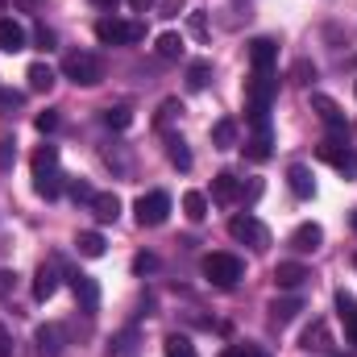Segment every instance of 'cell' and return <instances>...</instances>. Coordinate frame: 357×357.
Listing matches in <instances>:
<instances>
[{
  "label": "cell",
  "mask_w": 357,
  "mask_h": 357,
  "mask_svg": "<svg viewBox=\"0 0 357 357\" xmlns=\"http://www.w3.org/2000/svg\"><path fill=\"white\" fill-rule=\"evenodd\" d=\"M17 8H25V13H42L46 8V0H13Z\"/></svg>",
  "instance_id": "f6af8a7d"
},
{
  "label": "cell",
  "mask_w": 357,
  "mask_h": 357,
  "mask_svg": "<svg viewBox=\"0 0 357 357\" xmlns=\"http://www.w3.org/2000/svg\"><path fill=\"white\" fill-rule=\"evenodd\" d=\"M46 175H59V150L54 146H42L33 154V178H46Z\"/></svg>",
  "instance_id": "603a6c76"
},
{
  "label": "cell",
  "mask_w": 357,
  "mask_h": 357,
  "mask_svg": "<svg viewBox=\"0 0 357 357\" xmlns=\"http://www.w3.org/2000/svg\"><path fill=\"white\" fill-rule=\"evenodd\" d=\"M33 191H38L42 199H54V195L63 191V175H46V178H33Z\"/></svg>",
  "instance_id": "1f68e13d"
},
{
  "label": "cell",
  "mask_w": 357,
  "mask_h": 357,
  "mask_svg": "<svg viewBox=\"0 0 357 357\" xmlns=\"http://www.w3.org/2000/svg\"><path fill=\"white\" fill-rule=\"evenodd\" d=\"M229 237H233V241H241V245H250V250H266V245H270L266 225H262L258 216H250V212H237V216L229 220Z\"/></svg>",
  "instance_id": "5b68a950"
},
{
  "label": "cell",
  "mask_w": 357,
  "mask_h": 357,
  "mask_svg": "<svg viewBox=\"0 0 357 357\" xmlns=\"http://www.w3.org/2000/svg\"><path fill=\"white\" fill-rule=\"evenodd\" d=\"M270 154V129H254V137H250V146H245V158H254V162H266Z\"/></svg>",
  "instance_id": "d4e9b609"
},
{
  "label": "cell",
  "mask_w": 357,
  "mask_h": 357,
  "mask_svg": "<svg viewBox=\"0 0 357 357\" xmlns=\"http://www.w3.org/2000/svg\"><path fill=\"white\" fill-rule=\"evenodd\" d=\"M13 162V146L8 142H0V167H8Z\"/></svg>",
  "instance_id": "7dc6e473"
},
{
  "label": "cell",
  "mask_w": 357,
  "mask_h": 357,
  "mask_svg": "<svg viewBox=\"0 0 357 357\" xmlns=\"http://www.w3.org/2000/svg\"><path fill=\"white\" fill-rule=\"evenodd\" d=\"M96 38H100L104 46H129V42H142V38H146V25H142V21L104 17V21H96Z\"/></svg>",
  "instance_id": "277c9868"
},
{
  "label": "cell",
  "mask_w": 357,
  "mask_h": 357,
  "mask_svg": "<svg viewBox=\"0 0 357 357\" xmlns=\"http://www.w3.org/2000/svg\"><path fill=\"white\" fill-rule=\"evenodd\" d=\"M316 158L328 162L337 175L357 178V150L354 146H345V137H328V142H320V146H316Z\"/></svg>",
  "instance_id": "3957f363"
},
{
  "label": "cell",
  "mask_w": 357,
  "mask_h": 357,
  "mask_svg": "<svg viewBox=\"0 0 357 357\" xmlns=\"http://www.w3.org/2000/svg\"><path fill=\"white\" fill-rule=\"evenodd\" d=\"M33 125H38L42 133H54V129H59V112H38V116H33Z\"/></svg>",
  "instance_id": "f35d334b"
},
{
  "label": "cell",
  "mask_w": 357,
  "mask_h": 357,
  "mask_svg": "<svg viewBox=\"0 0 357 357\" xmlns=\"http://www.w3.org/2000/svg\"><path fill=\"white\" fill-rule=\"evenodd\" d=\"M133 212H137V225H142V229H158V225L171 216V195H167V191H146V195L133 204Z\"/></svg>",
  "instance_id": "8992f818"
},
{
  "label": "cell",
  "mask_w": 357,
  "mask_h": 357,
  "mask_svg": "<svg viewBox=\"0 0 357 357\" xmlns=\"http://www.w3.org/2000/svg\"><path fill=\"white\" fill-rule=\"evenodd\" d=\"M167 158H171V167H178V171H191V150H187L183 137H167Z\"/></svg>",
  "instance_id": "4316f807"
},
{
  "label": "cell",
  "mask_w": 357,
  "mask_h": 357,
  "mask_svg": "<svg viewBox=\"0 0 357 357\" xmlns=\"http://www.w3.org/2000/svg\"><path fill=\"white\" fill-rule=\"evenodd\" d=\"M299 345H303V349H333V337H328V324H324V320H312V324L303 328V337H299Z\"/></svg>",
  "instance_id": "ffe728a7"
},
{
  "label": "cell",
  "mask_w": 357,
  "mask_h": 357,
  "mask_svg": "<svg viewBox=\"0 0 357 357\" xmlns=\"http://www.w3.org/2000/svg\"><path fill=\"white\" fill-rule=\"evenodd\" d=\"M150 4H154V0H129V8H133V13H146Z\"/></svg>",
  "instance_id": "c3c4849f"
},
{
  "label": "cell",
  "mask_w": 357,
  "mask_h": 357,
  "mask_svg": "<svg viewBox=\"0 0 357 357\" xmlns=\"http://www.w3.org/2000/svg\"><path fill=\"white\" fill-rule=\"evenodd\" d=\"M91 4H96V8H116L121 0H91Z\"/></svg>",
  "instance_id": "681fc988"
},
{
  "label": "cell",
  "mask_w": 357,
  "mask_h": 357,
  "mask_svg": "<svg viewBox=\"0 0 357 357\" xmlns=\"http://www.w3.org/2000/svg\"><path fill=\"white\" fill-rule=\"evenodd\" d=\"M237 195H241V183H237V175H233V171H220V175L212 178V199L233 204Z\"/></svg>",
  "instance_id": "ac0fdd59"
},
{
  "label": "cell",
  "mask_w": 357,
  "mask_h": 357,
  "mask_svg": "<svg viewBox=\"0 0 357 357\" xmlns=\"http://www.w3.org/2000/svg\"><path fill=\"white\" fill-rule=\"evenodd\" d=\"M220 357H270V354L262 349V345H229Z\"/></svg>",
  "instance_id": "8d00e7d4"
},
{
  "label": "cell",
  "mask_w": 357,
  "mask_h": 357,
  "mask_svg": "<svg viewBox=\"0 0 357 357\" xmlns=\"http://www.w3.org/2000/svg\"><path fill=\"white\" fill-rule=\"evenodd\" d=\"M187 84H191L195 91H199V88H208V84H212V63H204V59H195V63L187 67Z\"/></svg>",
  "instance_id": "4dcf8cb0"
},
{
  "label": "cell",
  "mask_w": 357,
  "mask_h": 357,
  "mask_svg": "<svg viewBox=\"0 0 357 357\" xmlns=\"http://www.w3.org/2000/svg\"><path fill=\"white\" fill-rule=\"evenodd\" d=\"M154 266H158L154 254H137V258H133V270H137V274H146V270H154Z\"/></svg>",
  "instance_id": "b9f144b4"
},
{
  "label": "cell",
  "mask_w": 357,
  "mask_h": 357,
  "mask_svg": "<svg viewBox=\"0 0 357 357\" xmlns=\"http://www.w3.org/2000/svg\"><path fill=\"white\" fill-rule=\"evenodd\" d=\"M71 291H75V299H79L84 312H96L100 307V287H96L91 274H71Z\"/></svg>",
  "instance_id": "30bf717a"
},
{
  "label": "cell",
  "mask_w": 357,
  "mask_h": 357,
  "mask_svg": "<svg viewBox=\"0 0 357 357\" xmlns=\"http://www.w3.org/2000/svg\"><path fill=\"white\" fill-rule=\"evenodd\" d=\"M178 8H183V0H162V17H175Z\"/></svg>",
  "instance_id": "bcb514c9"
},
{
  "label": "cell",
  "mask_w": 357,
  "mask_h": 357,
  "mask_svg": "<svg viewBox=\"0 0 357 357\" xmlns=\"http://www.w3.org/2000/svg\"><path fill=\"white\" fill-rule=\"evenodd\" d=\"M129 121H133V112L121 104V108H104V125L108 129H129Z\"/></svg>",
  "instance_id": "d6a6232c"
},
{
  "label": "cell",
  "mask_w": 357,
  "mask_h": 357,
  "mask_svg": "<svg viewBox=\"0 0 357 357\" xmlns=\"http://www.w3.org/2000/svg\"><path fill=\"white\" fill-rule=\"evenodd\" d=\"M250 63H254V71H274L278 46H274L270 38H254V42H250Z\"/></svg>",
  "instance_id": "4fadbf2b"
},
{
  "label": "cell",
  "mask_w": 357,
  "mask_h": 357,
  "mask_svg": "<svg viewBox=\"0 0 357 357\" xmlns=\"http://www.w3.org/2000/svg\"><path fill=\"white\" fill-rule=\"evenodd\" d=\"M33 42H38L42 50H50V46H54V29H46V25H38V29H33Z\"/></svg>",
  "instance_id": "60d3db41"
},
{
  "label": "cell",
  "mask_w": 357,
  "mask_h": 357,
  "mask_svg": "<svg viewBox=\"0 0 357 357\" xmlns=\"http://www.w3.org/2000/svg\"><path fill=\"white\" fill-rule=\"evenodd\" d=\"M25 46H29V33L21 29V21L0 17V50H4V54H21Z\"/></svg>",
  "instance_id": "9c48e42d"
},
{
  "label": "cell",
  "mask_w": 357,
  "mask_h": 357,
  "mask_svg": "<svg viewBox=\"0 0 357 357\" xmlns=\"http://www.w3.org/2000/svg\"><path fill=\"white\" fill-rule=\"evenodd\" d=\"M307 278H312V270L299 266V262H278V266H274V282H278L282 291H295V287H303Z\"/></svg>",
  "instance_id": "5bb4252c"
},
{
  "label": "cell",
  "mask_w": 357,
  "mask_h": 357,
  "mask_svg": "<svg viewBox=\"0 0 357 357\" xmlns=\"http://www.w3.org/2000/svg\"><path fill=\"white\" fill-rule=\"evenodd\" d=\"M274 91H278L274 71H254V79L245 84V108H270Z\"/></svg>",
  "instance_id": "52a82bcc"
},
{
  "label": "cell",
  "mask_w": 357,
  "mask_h": 357,
  "mask_svg": "<svg viewBox=\"0 0 357 357\" xmlns=\"http://www.w3.org/2000/svg\"><path fill=\"white\" fill-rule=\"evenodd\" d=\"M0 357H13V337H8L4 324H0Z\"/></svg>",
  "instance_id": "ee69618b"
},
{
  "label": "cell",
  "mask_w": 357,
  "mask_h": 357,
  "mask_svg": "<svg viewBox=\"0 0 357 357\" xmlns=\"http://www.w3.org/2000/svg\"><path fill=\"white\" fill-rule=\"evenodd\" d=\"M354 270H357V254H354Z\"/></svg>",
  "instance_id": "816d5d0a"
},
{
  "label": "cell",
  "mask_w": 357,
  "mask_h": 357,
  "mask_svg": "<svg viewBox=\"0 0 357 357\" xmlns=\"http://www.w3.org/2000/svg\"><path fill=\"white\" fill-rule=\"evenodd\" d=\"M354 63H357V59H354Z\"/></svg>",
  "instance_id": "db71d44e"
},
{
  "label": "cell",
  "mask_w": 357,
  "mask_h": 357,
  "mask_svg": "<svg viewBox=\"0 0 357 357\" xmlns=\"http://www.w3.org/2000/svg\"><path fill=\"white\" fill-rule=\"evenodd\" d=\"M187 29H191V38H208V17L204 13H187Z\"/></svg>",
  "instance_id": "e575fe53"
},
{
  "label": "cell",
  "mask_w": 357,
  "mask_h": 357,
  "mask_svg": "<svg viewBox=\"0 0 357 357\" xmlns=\"http://www.w3.org/2000/svg\"><path fill=\"white\" fill-rule=\"evenodd\" d=\"M13 282H17V274H13V270H0V299L13 295Z\"/></svg>",
  "instance_id": "7bdbcfd3"
},
{
  "label": "cell",
  "mask_w": 357,
  "mask_h": 357,
  "mask_svg": "<svg viewBox=\"0 0 357 357\" xmlns=\"http://www.w3.org/2000/svg\"><path fill=\"white\" fill-rule=\"evenodd\" d=\"M287 183H291V191H295L299 199H312V195H316V178H312L307 167H299V162L287 171Z\"/></svg>",
  "instance_id": "44dd1931"
},
{
  "label": "cell",
  "mask_w": 357,
  "mask_h": 357,
  "mask_svg": "<svg viewBox=\"0 0 357 357\" xmlns=\"http://www.w3.org/2000/svg\"><path fill=\"white\" fill-rule=\"evenodd\" d=\"M233 142H237V121H233V116L216 121V125H212V146H216V150H229Z\"/></svg>",
  "instance_id": "cb8c5ba5"
},
{
  "label": "cell",
  "mask_w": 357,
  "mask_h": 357,
  "mask_svg": "<svg viewBox=\"0 0 357 357\" xmlns=\"http://www.w3.org/2000/svg\"><path fill=\"white\" fill-rule=\"evenodd\" d=\"M54 291H59V266H54V262H42L38 274H33V299H38V303H46Z\"/></svg>",
  "instance_id": "8fae6325"
},
{
  "label": "cell",
  "mask_w": 357,
  "mask_h": 357,
  "mask_svg": "<svg viewBox=\"0 0 357 357\" xmlns=\"http://www.w3.org/2000/svg\"><path fill=\"white\" fill-rule=\"evenodd\" d=\"M133 341H137V333L129 328V333H121V337H116V345H112L108 354H112V357H129V354H133V349H137Z\"/></svg>",
  "instance_id": "836d02e7"
},
{
  "label": "cell",
  "mask_w": 357,
  "mask_h": 357,
  "mask_svg": "<svg viewBox=\"0 0 357 357\" xmlns=\"http://www.w3.org/2000/svg\"><path fill=\"white\" fill-rule=\"evenodd\" d=\"M183 212H187V220H195V225H199V220L208 216V195L187 191V195H183Z\"/></svg>",
  "instance_id": "83f0119b"
},
{
  "label": "cell",
  "mask_w": 357,
  "mask_h": 357,
  "mask_svg": "<svg viewBox=\"0 0 357 357\" xmlns=\"http://www.w3.org/2000/svg\"><path fill=\"white\" fill-rule=\"evenodd\" d=\"M312 108L320 112V121L337 133V137H349V121H345V112H341V104L333 100V96H324V91H316L312 96Z\"/></svg>",
  "instance_id": "ba28073f"
},
{
  "label": "cell",
  "mask_w": 357,
  "mask_h": 357,
  "mask_svg": "<svg viewBox=\"0 0 357 357\" xmlns=\"http://www.w3.org/2000/svg\"><path fill=\"white\" fill-rule=\"evenodd\" d=\"M162 354H167V357H195V345H191V337L171 333V337L162 341Z\"/></svg>",
  "instance_id": "f1b7e54d"
},
{
  "label": "cell",
  "mask_w": 357,
  "mask_h": 357,
  "mask_svg": "<svg viewBox=\"0 0 357 357\" xmlns=\"http://www.w3.org/2000/svg\"><path fill=\"white\" fill-rule=\"evenodd\" d=\"M91 216H96L100 225H112V220L121 216V199H116L112 191H96V199H91Z\"/></svg>",
  "instance_id": "9a60e30c"
},
{
  "label": "cell",
  "mask_w": 357,
  "mask_h": 357,
  "mask_svg": "<svg viewBox=\"0 0 357 357\" xmlns=\"http://www.w3.org/2000/svg\"><path fill=\"white\" fill-rule=\"evenodd\" d=\"M337 316L345 320V337H349V345H357V299L354 295L337 291Z\"/></svg>",
  "instance_id": "e0dca14e"
},
{
  "label": "cell",
  "mask_w": 357,
  "mask_h": 357,
  "mask_svg": "<svg viewBox=\"0 0 357 357\" xmlns=\"http://www.w3.org/2000/svg\"><path fill=\"white\" fill-rule=\"evenodd\" d=\"M0 4H4V0H0Z\"/></svg>",
  "instance_id": "f5cc1de1"
},
{
  "label": "cell",
  "mask_w": 357,
  "mask_h": 357,
  "mask_svg": "<svg viewBox=\"0 0 357 357\" xmlns=\"http://www.w3.org/2000/svg\"><path fill=\"white\" fill-rule=\"evenodd\" d=\"M349 225H354V233H357V212H354V216H349Z\"/></svg>",
  "instance_id": "f907efd6"
},
{
  "label": "cell",
  "mask_w": 357,
  "mask_h": 357,
  "mask_svg": "<svg viewBox=\"0 0 357 357\" xmlns=\"http://www.w3.org/2000/svg\"><path fill=\"white\" fill-rule=\"evenodd\" d=\"M59 71H63V79H71L75 88H96V84L104 79V63H100V54H88V50L67 54Z\"/></svg>",
  "instance_id": "6da1fadb"
},
{
  "label": "cell",
  "mask_w": 357,
  "mask_h": 357,
  "mask_svg": "<svg viewBox=\"0 0 357 357\" xmlns=\"http://www.w3.org/2000/svg\"><path fill=\"white\" fill-rule=\"evenodd\" d=\"M33 341H38V349L46 357H59L63 354V324H42V328L33 333Z\"/></svg>",
  "instance_id": "2e32d148"
},
{
  "label": "cell",
  "mask_w": 357,
  "mask_h": 357,
  "mask_svg": "<svg viewBox=\"0 0 357 357\" xmlns=\"http://www.w3.org/2000/svg\"><path fill=\"white\" fill-rule=\"evenodd\" d=\"M25 79H29V91H50L59 75H54V67H50V63H29Z\"/></svg>",
  "instance_id": "7402d4cb"
},
{
  "label": "cell",
  "mask_w": 357,
  "mask_h": 357,
  "mask_svg": "<svg viewBox=\"0 0 357 357\" xmlns=\"http://www.w3.org/2000/svg\"><path fill=\"white\" fill-rule=\"evenodd\" d=\"M299 312H303V299H299V295H287V299H274V303H270V320H274V324H291Z\"/></svg>",
  "instance_id": "d6986e66"
},
{
  "label": "cell",
  "mask_w": 357,
  "mask_h": 357,
  "mask_svg": "<svg viewBox=\"0 0 357 357\" xmlns=\"http://www.w3.org/2000/svg\"><path fill=\"white\" fill-rule=\"evenodd\" d=\"M199 270H204V278L212 282V287H220V291H229V287H237V278H241V258L237 254H208L204 262H199Z\"/></svg>",
  "instance_id": "7a4b0ae2"
},
{
  "label": "cell",
  "mask_w": 357,
  "mask_h": 357,
  "mask_svg": "<svg viewBox=\"0 0 357 357\" xmlns=\"http://www.w3.org/2000/svg\"><path fill=\"white\" fill-rule=\"evenodd\" d=\"M320 241H324V229H320V225H299V229L291 233V250H295V254H316Z\"/></svg>",
  "instance_id": "7c38bea8"
},
{
  "label": "cell",
  "mask_w": 357,
  "mask_h": 357,
  "mask_svg": "<svg viewBox=\"0 0 357 357\" xmlns=\"http://www.w3.org/2000/svg\"><path fill=\"white\" fill-rule=\"evenodd\" d=\"M178 112H183V104H178V100H162V108H158V125H167V121L178 116Z\"/></svg>",
  "instance_id": "ab89813d"
},
{
  "label": "cell",
  "mask_w": 357,
  "mask_h": 357,
  "mask_svg": "<svg viewBox=\"0 0 357 357\" xmlns=\"http://www.w3.org/2000/svg\"><path fill=\"white\" fill-rule=\"evenodd\" d=\"M75 250H79V254H84V258H104V250H108V241H104V237H100V233H79V237H75Z\"/></svg>",
  "instance_id": "484cf974"
},
{
  "label": "cell",
  "mask_w": 357,
  "mask_h": 357,
  "mask_svg": "<svg viewBox=\"0 0 357 357\" xmlns=\"http://www.w3.org/2000/svg\"><path fill=\"white\" fill-rule=\"evenodd\" d=\"M158 59H183V33H158Z\"/></svg>",
  "instance_id": "f546056e"
},
{
  "label": "cell",
  "mask_w": 357,
  "mask_h": 357,
  "mask_svg": "<svg viewBox=\"0 0 357 357\" xmlns=\"http://www.w3.org/2000/svg\"><path fill=\"white\" fill-rule=\"evenodd\" d=\"M67 191H71V199H75V204H91V199H96V191H91L84 178H75V183H71Z\"/></svg>",
  "instance_id": "74e56055"
},
{
  "label": "cell",
  "mask_w": 357,
  "mask_h": 357,
  "mask_svg": "<svg viewBox=\"0 0 357 357\" xmlns=\"http://www.w3.org/2000/svg\"><path fill=\"white\" fill-rule=\"evenodd\" d=\"M291 79H295V84H312V79H316V67H312L307 59H299V63L291 67Z\"/></svg>",
  "instance_id": "d590c367"
}]
</instances>
